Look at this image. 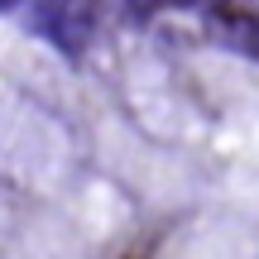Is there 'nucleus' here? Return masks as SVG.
<instances>
[{"mask_svg":"<svg viewBox=\"0 0 259 259\" xmlns=\"http://www.w3.org/2000/svg\"><path fill=\"white\" fill-rule=\"evenodd\" d=\"M106 0H29V29L63 58H82L101 34Z\"/></svg>","mask_w":259,"mask_h":259,"instance_id":"f257e3e1","label":"nucleus"},{"mask_svg":"<svg viewBox=\"0 0 259 259\" xmlns=\"http://www.w3.org/2000/svg\"><path fill=\"white\" fill-rule=\"evenodd\" d=\"M202 34L211 48L259 63V10L240 0H206L202 5Z\"/></svg>","mask_w":259,"mask_h":259,"instance_id":"f03ea898","label":"nucleus"},{"mask_svg":"<svg viewBox=\"0 0 259 259\" xmlns=\"http://www.w3.org/2000/svg\"><path fill=\"white\" fill-rule=\"evenodd\" d=\"M115 5V15L125 19V24H135V29H149L158 15L168 10V0H111Z\"/></svg>","mask_w":259,"mask_h":259,"instance_id":"7ed1b4c3","label":"nucleus"},{"mask_svg":"<svg viewBox=\"0 0 259 259\" xmlns=\"http://www.w3.org/2000/svg\"><path fill=\"white\" fill-rule=\"evenodd\" d=\"M24 0H0V15H10V10H19Z\"/></svg>","mask_w":259,"mask_h":259,"instance_id":"20e7f679","label":"nucleus"}]
</instances>
